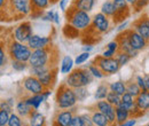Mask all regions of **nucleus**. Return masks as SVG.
<instances>
[{
    "label": "nucleus",
    "mask_w": 149,
    "mask_h": 126,
    "mask_svg": "<svg viewBox=\"0 0 149 126\" xmlns=\"http://www.w3.org/2000/svg\"><path fill=\"white\" fill-rule=\"evenodd\" d=\"M94 80L93 74L88 69H83V68H77L74 69L67 76L65 79V85L71 87V88H78L81 86H87L92 84Z\"/></svg>",
    "instance_id": "f257e3e1"
},
{
    "label": "nucleus",
    "mask_w": 149,
    "mask_h": 126,
    "mask_svg": "<svg viewBox=\"0 0 149 126\" xmlns=\"http://www.w3.org/2000/svg\"><path fill=\"white\" fill-rule=\"evenodd\" d=\"M67 19H68L69 24H71L74 28L79 30L80 32L86 31L92 25V18L90 16V14L87 12L77 9L72 6L70 7L69 12L67 13Z\"/></svg>",
    "instance_id": "f03ea898"
},
{
    "label": "nucleus",
    "mask_w": 149,
    "mask_h": 126,
    "mask_svg": "<svg viewBox=\"0 0 149 126\" xmlns=\"http://www.w3.org/2000/svg\"><path fill=\"white\" fill-rule=\"evenodd\" d=\"M77 97L74 94V90L67 86L65 84L61 85L60 88L56 93V106L61 110H67V109H74L77 103Z\"/></svg>",
    "instance_id": "7ed1b4c3"
},
{
    "label": "nucleus",
    "mask_w": 149,
    "mask_h": 126,
    "mask_svg": "<svg viewBox=\"0 0 149 126\" xmlns=\"http://www.w3.org/2000/svg\"><path fill=\"white\" fill-rule=\"evenodd\" d=\"M32 54V49L28 46V44H23L16 40H12L8 46V56L12 60L28 62L30 60V56Z\"/></svg>",
    "instance_id": "20e7f679"
},
{
    "label": "nucleus",
    "mask_w": 149,
    "mask_h": 126,
    "mask_svg": "<svg viewBox=\"0 0 149 126\" xmlns=\"http://www.w3.org/2000/svg\"><path fill=\"white\" fill-rule=\"evenodd\" d=\"M52 60V48H40L32 51V54L29 60V65L30 68H36V67H45V65H51L49 62Z\"/></svg>",
    "instance_id": "39448f33"
},
{
    "label": "nucleus",
    "mask_w": 149,
    "mask_h": 126,
    "mask_svg": "<svg viewBox=\"0 0 149 126\" xmlns=\"http://www.w3.org/2000/svg\"><path fill=\"white\" fill-rule=\"evenodd\" d=\"M94 63L103 71L104 74H113L118 72L120 68L116 57H103L102 55H100L94 58Z\"/></svg>",
    "instance_id": "423d86ee"
},
{
    "label": "nucleus",
    "mask_w": 149,
    "mask_h": 126,
    "mask_svg": "<svg viewBox=\"0 0 149 126\" xmlns=\"http://www.w3.org/2000/svg\"><path fill=\"white\" fill-rule=\"evenodd\" d=\"M32 35H33L32 33V25L30 22H22L13 31L14 40L23 42V44H26Z\"/></svg>",
    "instance_id": "0eeeda50"
},
{
    "label": "nucleus",
    "mask_w": 149,
    "mask_h": 126,
    "mask_svg": "<svg viewBox=\"0 0 149 126\" xmlns=\"http://www.w3.org/2000/svg\"><path fill=\"white\" fill-rule=\"evenodd\" d=\"M8 5L13 13L17 16H26L32 13L30 0H8Z\"/></svg>",
    "instance_id": "6e6552de"
},
{
    "label": "nucleus",
    "mask_w": 149,
    "mask_h": 126,
    "mask_svg": "<svg viewBox=\"0 0 149 126\" xmlns=\"http://www.w3.org/2000/svg\"><path fill=\"white\" fill-rule=\"evenodd\" d=\"M110 17L106 16L104 14L96 13L92 18V28L96 33H106L110 29Z\"/></svg>",
    "instance_id": "1a4fd4ad"
},
{
    "label": "nucleus",
    "mask_w": 149,
    "mask_h": 126,
    "mask_svg": "<svg viewBox=\"0 0 149 126\" xmlns=\"http://www.w3.org/2000/svg\"><path fill=\"white\" fill-rule=\"evenodd\" d=\"M23 87L28 93H30L31 95L33 94H41L45 92V86L41 84V81L38 79L36 76H28L23 79Z\"/></svg>",
    "instance_id": "9d476101"
},
{
    "label": "nucleus",
    "mask_w": 149,
    "mask_h": 126,
    "mask_svg": "<svg viewBox=\"0 0 149 126\" xmlns=\"http://www.w3.org/2000/svg\"><path fill=\"white\" fill-rule=\"evenodd\" d=\"M94 107L96 110H99L100 112H102L108 120L111 123L112 125H116V107H113L112 104H110L107 100H100L97 101Z\"/></svg>",
    "instance_id": "9b49d317"
},
{
    "label": "nucleus",
    "mask_w": 149,
    "mask_h": 126,
    "mask_svg": "<svg viewBox=\"0 0 149 126\" xmlns=\"http://www.w3.org/2000/svg\"><path fill=\"white\" fill-rule=\"evenodd\" d=\"M125 33L127 36V39L130 41L131 46L136 51L140 52L142 49H145L148 45V40L145 39L140 33H138L135 30H125Z\"/></svg>",
    "instance_id": "f8f14e48"
},
{
    "label": "nucleus",
    "mask_w": 149,
    "mask_h": 126,
    "mask_svg": "<svg viewBox=\"0 0 149 126\" xmlns=\"http://www.w3.org/2000/svg\"><path fill=\"white\" fill-rule=\"evenodd\" d=\"M52 42V38L51 37H42L39 35H32L30 37V39L28 40V46L35 51V49H40V48H47L49 47Z\"/></svg>",
    "instance_id": "ddd939ff"
},
{
    "label": "nucleus",
    "mask_w": 149,
    "mask_h": 126,
    "mask_svg": "<svg viewBox=\"0 0 149 126\" xmlns=\"http://www.w3.org/2000/svg\"><path fill=\"white\" fill-rule=\"evenodd\" d=\"M74 115V109H67L63 111H58L53 120V126H69Z\"/></svg>",
    "instance_id": "4468645a"
},
{
    "label": "nucleus",
    "mask_w": 149,
    "mask_h": 126,
    "mask_svg": "<svg viewBox=\"0 0 149 126\" xmlns=\"http://www.w3.org/2000/svg\"><path fill=\"white\" fill-rule=\"evenodd\" d=\"M133 30H135L138 33H140L145 39L149 41V17L142 16L139 19H136L133 24Z\"/></svg>",
    "instance_id": "2eb2a0df"
},
{
    "label": "nucleus",
    "mask_w": 149,
    "mask_h": 126,
    "mask_svg": "<svg viewBox=\"0 0 149 126\" xmlns=\"http://www.w3.org/2000/svg\"><path fill=\"white\" fill-rule=\"evenodd\" d=\"M116 39H117V41L119 42V51L127 53L131 57H135V56L138 55V52L131 46V44H130V41H129V39H127V36H126L125 31L122 32V33H119Z\"/></svg>",
    "instance_id": "dca6fc26"
},
{
    "label": "nucleus",
    "mask_w": 149,
    "mask_h": 126,
    "mask_svg": "<svg viewBox=\"0 0 149 126\" xmlns=\"http://www.w3.org/2000/svg\"><path fill=\"white\" fill-rule=\"evenodd\" d=\"M37 78L41 81V84L45 86L46 90H49L53 86L54 80H55V70L52 67H49L42 73H40Z\"/></svg>",
    "instance_id": "f3484780"
},
{
    "label": "nucleus",
    "mask_w": 149,
    "mask_h": 126,
    "mask_svg": "<svg viewBox=\"0 0 149 126\" xmlns=\"http://www.w3.org/2000/svg\"><path fill=\"white\" fill-rule=\"evenodd\" d=\"M135 107L141 113L149 110V92L147 90H142L135 97Z\"/></svg>",
    "instance_id": "a211bd4d"
},
{
    "label": "nucleus",
    "mask_w": 149,
    "mask_h": 126,
    "mask_svg": "<svg viewBox=\"0 0 149 126\" xmlns=\"http://www.w3.org/2000/svg\"><path fill=\"white\" fill-rule=\"evenodd\" d=\"M15 110L17 112V115H19L22 118H29V116L32 113L33 109L29 104V102L26 101V97L19 100V102L15 106Z\"/></svg>",
    "instance_id": "6ab92c4d"
},
{
    "label": "nucleus",
    "mask_w": 149,
    "mask_h": 126,
    "mask_svg": "<svg viewBox=\"0 0 149 126\" xmlns=\"http://www.w3.org/2000/svg\"><path fill=\"white\" fill-rule=\"evenodd\" d=\"M92 120L94 123V126H116V125H112L111 123L108 120V118L102 113L100 112L99 110H92Z\"/></svg>",
    "instance_id": "aec40b11"
},
{
    "label": "nucleus",
    "mask_w": 149,
    "mask_h": 126,
    "mask_svg": "<svg viewBox=\"0 0 149 126\" xmlns=\"http://www.w3.org/2000/svg\"><path fill=\"white\" fill-rule=\"evenodd\" d=\"M29 126H45L46 125V118L45 116L37 110H33L32 113L28 118Z\"/></svg>",
    "instance_id": "412c9836"
},
{
    "label": "nucleus",
    "mask_w": 149,
    "mask_h": 126,
    "mask_svg": "<svg viewBox=\"0 0 149 126\" xmlns=\"http://www.w3.org/2000/svg\"><path fill=\"white\" fill-rule=\"evenodd\" d=\"M74 65V61L70 55H65L63 56V58L61 60V64H60V73L62 74H69L72 71V68Z\"/></svg>",
    "instance_id": "4be33fe9"
},
{
    "label": "nucleus",
    "mask_w": 149,
    "mask_h": 126,
    "mask_svg": "<svg viewBox=\"0 0 149 126\" xmlns=\"http://www.w3.org/2000/svg\"><path fill=\"white\" fill-rule=\"evenodd\" d=\"M95 1L96 0H74L71 6L77 9L90 13L95 6Z\"/></svg>",
    "instance_id": "5701e85b"
},
{
    "label": "nucleus",
    "mask_w": 149,
    "mask_h": 126,
    "mask_svg": "<svg viewBox=\"0 0 149 126\" xmlns=\"http://www.w3.org/2000/svg\"><path fill=\"white\" fill-rule=\"evenodd\" d=\"M132 116V112L127 109H124L122 107H116V125L122 124L124 122H126L127 119H130Z\"/></svg>",
    "instance_id": "b1692460"
},
{
    "label": "nucleus",
    "mask_w": 149,
    "mask_h": 126,
    "mask_svg": "<svg viewBox=\"0 0 149 126\" xmlns=\"http://www.w3.org/2000/svg\"><path fill=\"white\" fill-rule=\"evenodd\" d=\"M116 12H117V9H116L113 0H106L101 6V13L108 17L112 18V16L116 14Z\"/></svg>",
    "instance_id": "393cba45"
},
{
    "label": "nucleus",
    "mask_w": 149,
    "mask_h": 126,
    "mask_svg": "<svg viewBox=\"0 0 149 126\" xmlns=\"http://www.w3.org/2000/svg\"><path fill=\"white\" fill-rule=\"evenodd\" d=\"M26 101L29 102V104L32 107L33 110H38L39 107H40V104H41L42 102H45L46 100H45L44 94L41 93V94H33V95H30L29 97H26Z\"/></svg>",
    "instance_id": "a878e982"
},
{
    "label": "nucleus",
    "mask_w": 149,
    "mask_h": 126,
    "mask_svg": "<svg viewBox=\"0 0 149 126\" xmlns=\"http://www.w3.org/2000/svg\"><path fill=\"white\" fill-rule=\"evenodd\" d=\"M109 84H100L94 93V97L96 101H100V100H106L108 93H109Z\"/></svg>",
    "instance_id": "bb28decb"
},
{
    "label": "nucleus",
    "mask_w": 149,
    "mask_h": 126,
    "mask_svg": "<svg viewBox=\"0 0 149 126\" xmlns=\"http://www.w3.org/2000/svg\"><path fill=\"white\" fill-rule=\"evenodd\" d=\"M30 1L32 6V13H42V10L51 5V0H30Z\"/></svg>",
    "instance_id": "cd10ccee"
},
{
    "label": "nucleus",
    "mask_w": 149,
    "mask_h": 126,
    "mask_svg": "<svg viewBox=\"0 0 149 126\" xmlns=\"http://www.w3.org/2000/svg\"><path fill=\"white\" fill-rule=\"evenodd\" d=\"M109 88L110 90L115 92L118 95H123L126 93V83L122 81V80H117V81H112L109 84Z\"/></svg>",
    "instance_id": "c85d7f7f"
},
{
    "label": "nucleus",
    "mask_w": 149,
    "mask_h": 126,
    "mask_svg": "<svg viewBox=\"0 0 149 126\" xmlns=\"http://www.w3.org/2000/svg\"><path fill=\"white\" fill-rule=\"evenodd\" d=\"M63 35L67 37V38H70V39H74V38H78L80 36V31L77 30L76 28H74L71 24H65V26L63 28Z\"/></svg>",
    "instance_id": "c756f323"
},
{
    "label": "nucleus",
    "mask_w": 149,
    "mask_h": 126,
    "mask_svg": "<svg viewBox=\"0 0 149 126\" xmlns=\"http://www.w3.org/2000/svg\"><path fill=\"white\" fill-rule=\"evenodd\" d=\"M130 16V7L126 9H122V10H117L116 14L112 16V22L113 23H119V22H124V19Z\"/></svg>",
    "instance_id": "7c9ffc66"
},
{
    "label": "nucleus",
    "mask_w": 149,
    "mask_h": 126,
    "mask_svg": "<svg viewBox=\"0 0 149 126\" xmlns=\"http://www.w3.org/2000/svg\"><path fill=\"white\" fill-rule=\"evenodd\" d=\"M74 94H76V97H77V101L78 102H83L85 101L90 93L87 90V86H81V87H78V88H74Z\"/></svg>",
    "instance_id": "2f4dec72"
},
{
    "label": "nucleus",
    "mask_w": 149,
    "mask_h": 126,
    "mask_svg": "<svg viewBox=\"0 0 149 126\" xmlns=\"http://www.w3.org/2000/svg\"><path fill=\"white\" fill-rule=\"evenodd\" d=\"M126 92L130 93L132 96L136 97L142 92V90L139 87V85L136 84V81H130V83L126 84Z\"/></svg>",
    "instance_id": "473e14b6"
},
{
    "label": "nucleus",
    "mask_w": 149,
    "mask_h": 126,
    "mask_svg": "<svg viewBox=\"0 0 149 126\" xmlns=\"http://www.w3.org/2000/svg\"><path fill=\"white\" fill-rule=\"evenodd\" d=\"M106 100H107L110 104H112L113 107H118V106H119V103H120L122 96H120V95H118V94H116V93H115V92H112V90H109V93H108V95H107Z\"/></svg>",
    "instance_id": "72a5a7b5"
},
{
    "label": "nucleus",
    "mask_w": 149,
    "mask_h": 126,
    "mask_svg": "<svg viewBox=\"0 0 149 126\" xmlns=\"http://www.w3.org/2000/svg\"><path fill=\"white\" fill-rule=\"evenodd\" d=\"M116 60L118 61V63H119V65L120 67H124V65H126L129 62L131 61V57L130 55L127 54V53H125V52H122V51H119L117 54H116Z\"/></svg>",
    "instance_id": "f704fd0d"
},
{
    "label": "nucleus",
    "mask_w": 149,
    "mask_h": 126,
    "mask_svg": "<svg viewBox=\"0 0 149 126\" xmlns=\"http://www.w3.org/2000/svg\"><path fill=\"white\" fill-rule=\"evenodd\" d=\"M87 69L91 71V73L93 74V77L94 78H96V79H102V78L106 76V74L103 73V71H102V70H101V69H100V68H99L94 62L88 65V68H87Z\"/></svg>",
    "instance_id": "c9c22d12"
},
{
    "label": "nucleus",
    "mask_w": 149,
    "mask_h": 126,
    "mask_svg": "<svg viewBox=\"0 0 149 126\" xmlns=\"http://www.w3.org/2000/svg\"><path fill=\"white\" fill-rule=\"evenodd\" d=\"M29 63L28 62H22V61H16V60H12V68L17 72L24 71L28 68Z\"/></svg>",
    "instance_id": "e433bc0d"
},
{
    "label": "nucleus",
    "mask_w": 149,
    "mask_h": 126,
    "mask_svg": "<svg viewBox=\"0 0 149 126\" xmlns=\"http://www.w3.org/2000/svg\"><path fill=\"white\" fill-rule=\"evenodd\" d=\"M8 126H23V122H22V117L12 112L10 117H9V122H8Z\"/></svg>",
    "instance_id": "4c0bfd02"
},
{
    "label": "nucleus",
    "mask_w": 149,
    "mask_h": 126,
    "mask_svg": "<svg viewBox=\"0 0 149 126\" xmlns=\"http://www.w3.org/2000/svg\"><path fill=\"white\" fill-rule=\"evenodd\" d=\"M90 53L88 52H83V53H80L79 55H77V57H76V60H74V64L76 65H81L83 63H85L88 58H90Z\"/></svg>",
    "instance_id": "58836bf2"
},
{
    "label": "nucleus",
    "mask_w": 149,
    "mask_h": 126,
    "mask_svg": "<svg viewBox=\"0 0 149 126\" xmlns=\"http://www.w3.org/2000/svg\"><path fill=\"white\" fill-rule=\"evenodd\" d=\"M9 117H10L9 112L5 110H0V126H8Z\"/></svg>",
    "instance_id": "ea45409f"
},
{
    "label": "nucleus",
    "mask_w": 149,
    "mask_h": 126,
    "mask_svg": "<svg viewBox=\"0 0 149 126\" xmlns=\"http://www.w3.org/2000/svg\"><path fill=\"white\" fill-rule=\"evenodd\" d=\"M81 120H83V126H94V123L92 120V116L88 113H81Z\"/></svg>",
    "instance_id": "a19ab883"
},
{
    "label": "nucleus",
    "mask_w": 149,
    "mask_h": 126,
    "mask_svg": "<svg viewBox=\"0 0 149 126\" xmlns=\"http://www.w3.org/2000/svg\"><path fill=\"white\" fill-rule=\"evenodd\" d=\"M107 49H110V51L115 52V53H118L119 52V42L117 41V39L116 40H112V41L107 44Z\"/></svg>",
    "instance_id": "79ce46f5"
},
{
    "label": "nucleus",
    "mask_w": 149,
    "mask_h": 126,
    "mask_svg": "<svg viewBox=\"0 0 149 126\" xmlns=\"http://www.w3.org/2000/svg\"><path fill=\"white\" fill-rule=\"evenodd\" d=\"M69 126H83L81 116L74 113V117H72V119H71V122H70V124H69Z\"/></svg>",
    "instance_id": "37998d69"
},
{
    "label": "nucleus",
    "mask_w": 149,
    "mask_h": 126,
    "mask_svg": "<svg viewBox=\"0 0 149 126\" xmlns=\"http://www.w3.org/2000/svg\"><path fill=\"white\" fill-rule=\"evenodd\" d=\"M0 109H1V110L7 111V112H9V113H12V112H13V107L10 106V103H9L7 100L1 101V103H0Z\"/></svg>",
    "instance_id": "c03bdc74"
},
{
    "label": "nucleus",
    "mask_w": 149,
    "mask_h": 126,
    "mask_svg": "<svg viewBox=\"0 0 149 126\" xmlns=\"http://www.w3.org/2000/svg\"><path fill=\"white\" fill-rule=\"evenodd\" d=\"M135 81H136V84L139 85V87L141 88L142 90H147V86H146V80H145V77H142V76H136V78H135Z\"/></svg>",
    "instance_id": "a18cd8bd"
},
{
    "label": "nucleus",
    "mask_w": 149,
    "mask_h": 126,
    "mask_svg": "<svg viewBox=\"0 0 149 126\" xmlns=\"http://www.w3.org/2000/svg\"><path fill=\"white\" fill-rule=\"evenodd\" d=\"M147 3H148L147 0H139V1L135 3V6H134L135 12H139V10H141L142 8H145V7L147 6Z\"/></svg>",
    "instance_id": "49530a36"
},
{
    "label": "nucleus",
    "mask_w": 149,
    "mask_h": 126,
    "mask_svg": "<svg viewBox=\"0 0 149 126\" xmlns=\"http://www.w3.org/2000/svg\"><path fill=\"white\" fill-rule=\"evenodd\" d=\"M6 64H7V54L5 53L3 48L1 47V48H0V65L3 67V65H6Z\"/></svg>",
    "instance_id": "de8ad7c7"
},
{
    "label": "nucleus",
    "mask_w": 149,
    "mask_h": 126,
    "mask_svg": "<svg viewBox=\"0 0 149 126\" xmlns=\"http://www.w3.org/2000/svg\"><path fill=\"white\" fill-rule=\"evenodd\" d=\"M54 16H55V12L49 10V12H47V13L44 15L42 19H45V21H49V22H53V23H54Z\"/></svg>",
    "instance_id": "09e8293b"
},
{
    "label": "nucleus",
    "mask_w": 149,
    "mask_h": 126,
    "mask_svg": "<svg viewBox=\"0 0 149 126\" xmlns=\"http://www.w3.org/2000/svg\"><path fill=\"white\" fill-rule=\"evenodd\" d=\"M135 124H136V119L133 117V118L127 119L126 122H124V123H122V124H118V125H116V126H134Z\"/></svg>",
    "instance_id": "8fccbe9b"
},
{
    "label": "nucleus",
    "mask_w": 149,
    "mask_h": 126,
    "mask_svg": "<svg viewBox=\"0 0 149 126\" xmlns=\"http://www.w3.org/2000/svg\"><path fill=\"white\" fill-rule=\"evenodd\" d=\"M58 5H60V9L62 12H67V7L69 5V0H58Z\"/></svg>",
    "instance_id": "3c124183"
},
{
    "label": "nucleus",
    "mask_w": 149,
    "mask_h": 126,
    "mask_svg": "<svg viewBox=\"0 0 149 126\" xmlns=\"http://www.w3.org/2000/svg\"><path fill=\"white\" fill-rule=\"evenodd\" d=\"M116 54H117V53L112 52V51H110V49H106V51H104L101 55H102L103 57H115Z\"/></svg>",
    "instance_id": "603ef678"
},
{
    "label": "nucleus",
    "mask_w": 149,
    "mask_h": 126,
    "mask_svg": "<svg viewBox=\"0 0 149 126\" xmlns=\"http://www.w3.org/2000/svg\"><path fill=\"white\" fill-rule=\"evenodd\" d=\"M92 49H93V46H92L91 44H87V45H84V46H83V51H84V52H88V53H90Z\"/></svg>",
    "instance_id": "864d4df0"
},
{
    "label": "nucleus",
    "mask_w": 149,
    "mask_h": 126,
    "mask_svg": "<svg viewBox=\"0 0 149 126\" xmlns=\"http://www.w3.org/2000/svg\"><path fill=\"white\" fill-rule=\"evenodd\" d=\"M127 26V22L126 21H124V22H122V24L118 26V31H125V28Z\"/></svg>",
    "instance_id": "5fc2aeb1"
},
{
    "label": "nucleus",
    "mask_w": 149,
    "mask_h": 126,
    "mask_svg": "<svg viewBox=\"0 0 149 126\" xmlns=\"http://www.w3.org/2000/svg\"><path fill=\"white\" fill-rule=\"evenodd\" d=\"M54 23H55L56 25H60V15H58V13L55 12V16H54Z\"/></svg>",
    "instance_id": "6e6d98bb"
},
{
    "label": "nucleus",
    "mask_w": 149,
    "mask_h": 126,
    "mask_svg": "<svg viewBox=\"0 0 149 126\" xmlns=\"http://www.w3.org/2000/svg\"><path fill=\"white\" fill-rule=\"evenodd\" d=\"M145 80H146V86H147V90L149 92V73L145 76Z\"/></svg>",
    "instance_id": "4d7b16f0"
},
{
    "label": "nucleus",
    "mask_w": 149,
    "mask_h": 126,
    "mask_svg": "<svg viewBox=\"0 0 149 126\" xmlns=\"http://www.w3.org/2000/svg\"><path fill=\"white\" fill-rule=\"evenodd\" d=\"M126 1H127V3H129V5H131V6H133V7H134V6H135V3H136L139 0H126Z\"/></svg>",
    "instance_id": "13d9d810"
},
{
    "label": "nucleus",
    "mask_w": 149,
    "mask_h": 126,
    "mask_svg": "<svg viewBox=\"0 0 149 126\" xmlns=\"http://www.w3.org/2000/svg\"><path fill=\"white\" fill-rule=\"evenodd\" d=\"M8 3V0H0V7L3 8V6H6Z\"/></svg>",
    "instance_id": "bf43d9fd"
},
{
    "label": "nucleus",
    "mask_w": 149,
    "mask_h": 126,
    "mask_svg": "<svg viewBox=\"0 0 149 126\" xmlns=\"http://www.w3.org/2000/svg\"><path fill=\"white\" fill-rule=\"evenodd\" d=\"M56 0H51V2H52V3H53V2H55Z\"/></svg>",
    "instance_id": "052dcab7"
},
{
    "label": "nucleus",
    "mask_w": 149,
    "mask_h": 126,
    "mask_svg": "<svg viewBox=\"0 0 149 126\" xmlns=\"http://www.w3.org/2000/svg\"><path fill=\"white\" fill-rule=\"evenodd\" d=\"M145 126H149V123H148V124H146V125H145Z\"/></svg>",
    "instance_id": "680f3d73"
},
{
    "label": "nucleus",
    "mask_w": 149,
    "mask_h": 126,
    "mask_svg": "<svg viewBox=\"0 0 149 126\" xmlns=\"http://www.w3.org/2000/svg\"><path fill=\"white\" fill-rule=\"evenodd\" d=\"M113 1H116V0H113Z\"/></svg>",
    "instance_id": "e2e57ef3"
}]
</instances>
